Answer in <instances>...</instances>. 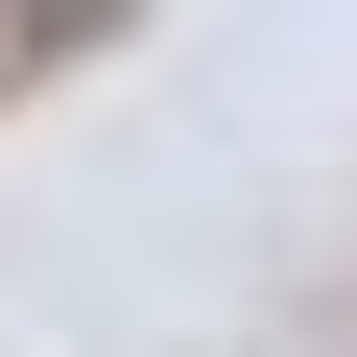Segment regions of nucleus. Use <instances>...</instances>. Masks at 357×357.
<instances>
[{
    "mask_svg": "<svg viewBox=\"0 0 357 357\" xmlns=\"http://www.w3.org/2000/svg\"><path fill=\"white\" fill-rule=\"evenodd\" d=\"M96 24H119V0H0V96H48V72H72Z\"/></svg>",
    "mask_w": 357,
    "mask_h": 357,
    "instance_id": "nucleus-1",
    "label": "nucleus"
}]
</instances>
